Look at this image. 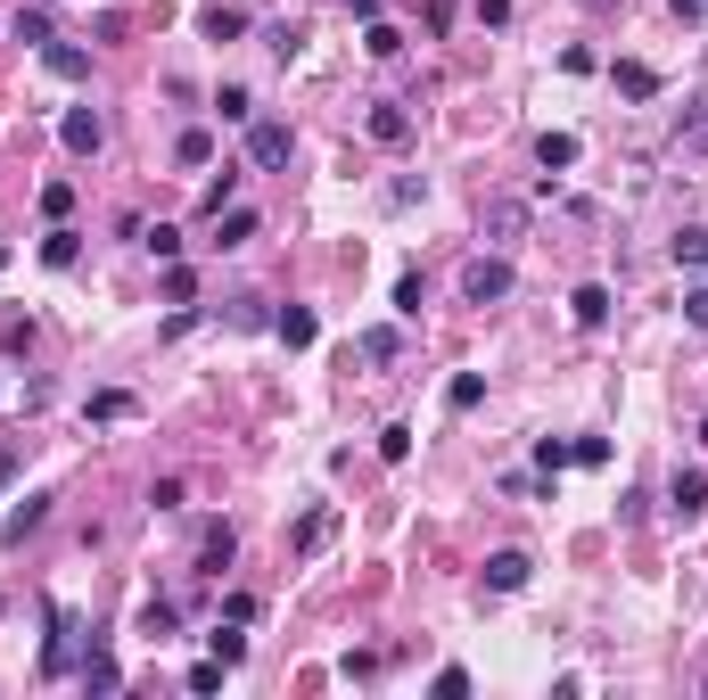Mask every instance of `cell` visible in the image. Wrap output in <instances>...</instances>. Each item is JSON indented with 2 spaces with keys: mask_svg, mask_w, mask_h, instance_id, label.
<instances>
[{
  "mask_svg": "<svg viewBox=\"0 0 708 700\" xmlns=\"http://www.w3.org/2000/svg\"><path fill=\"white\" fill-rule=\"evenodd\" d=\"M511 289H520V273H511L503 256H469L462 264V297H469V305H503Z\"/></svg>",
  "mask_w": 708,
  "mask_h": 700,
  "instance_id": "6da1fadb",
  "label": "cell"
},
{
  "mask_svg": "<svg viewBox=\"0 0 708 700\" xmlns=\"http://www.w3.org/2000/svg\"><path fill=\"white\" fill-rule=\"evenodd\" d=\"M289 148H297V132H289V124L247 116V166H256V173H280V166H289Z\"/></svg>",
  "mask_w": 708,
  "mask_h": 700,
  "instance_id": "7a4b0ae2",
  "label": "cell"
},
{
  "mask_svg": "<svg viewBox=\"0 0 708 700\" xmlns=\"http://www.w3.org/2000/svg\"><path fill=\"white\" fill-rule=\"evenodd\" d=\"M66 667H83V651H75V618H66V610H50V643H41V676H66Z\"/></svg>",
  "mask_w": 708,
  "mask_h": 700,
  "instance_id": "3957f363",
  "label": "cell"
},
{
  "mask_svg": "<svg viewBox=\"0 0 708 700\" xmlns=\"http://www.w3.org/2000/svg\"><path fill=\"white\" fill-rule=\"evenodd\" d=\"M58 141H66V157H99V141H108V124H99L91 108H66V116H58Z\"/></svg>",
  "mask_w": 708,
  "mask_h": 700,
  "instance_id": "277c9868",
  "label": "cell"
},
{
  "mask_svg": "<svg viewBox=\"0 0 708 700\" xmlns=\"http://www.w3.org/2000/svg\"><path fill=\"white\" fill-rule=\"evenodd\" d=\"M41 519H50V495H25L17 511L0 519V544H9V553H25V535H41Z\"/></svg>",
  "mask_w": 708,
  "mask_h": 700,
  "instance_id": "5b68a950",
  "label": "cell"
},
{
  "mask_svg": "<svg viewBox=\"0 0 708 700\" xmlns=\"http://www.w3.org/2000/svg\"><path fill=\"white\" fill-rule=\"evenodd\" d=\"M41 67H50L58 74V83H91V50H75V41H41Z\"/></svg>",
  "mask_w": 708,
  "mask_h": 700,
  "instance_id": "8992f818",
  "label": "cell"
},
{
  "mask_svg": "<svg viewBox=\"0 0 708 700\" xmlns=\"http://www.w3.org/2000/svg\"><path fill=\"white\" fill-rule=\"evenodd\" d=\"M231 560H240V535H231V528H223V519H215V528H206V535H198V577H223V569H231Z\"/></svg>",
  "mask_w": 708,
  "mask_h": 700,
  "instance_id": "52a82bcc",
  "label": "cell"
},
{
  "mask_svg": "<svg viewBox=\"0 0 708 700\" xmlns=\"http://www.w3.org/2000/svg\"><path fill=\"white\" fill-rule=\"evenodd\" d=\"M527 577H536V560H527V553H486V593H520Z\"/></svg>",
  "mask_w": 708,
  "mask_h": 700,
  "instance_id": "ba28073f",
  "label": "cell"
},
{
  "mask_svg": "<svg viewBox=\"0 0 708 700\" xmlns=\"http://www.w3.org/2000/svg\"><path fill=\"white\" fill-rule=\"evenodd\" d=\"M668 511H675V519H700V511H708V470H675Z\"/></svg>",
  "mask_w": 708,
  "mask_h": 700,
  "instance_id": "9c48e42d",
  "label": "cell"
},
{
  "mask_svg": "<svg viewBox=\"0 0 708 700\" xmlns=\"http://www.w3.org/2000/svg\"><path fill=\"white\" fill-rule=\"evenodd\" d=\"M569 322H577V330H601V322H610V289H601V280L569 289Z\"/></svg>",
  "mask_w": 708,
  "mask_h": 700,
  "instance_id": "30bf717a",
  "label": "cell"
},
{
  "mask_svg": "<svg viewBox=\"0 0 708 700\" xmlns=\"http://www.w3.org/2000/svg\"><path fill=\"white\" fill-rule=\"evenodd\" d=\"M610 83H618V99H659V67H643V58H618Z\"/></svg>",
  "mask_w": 708,
  "mask_h": 700,
  "instance_id": "8fae6325",
  "label": "cell"
},
{
  "mask_svg": "<svg viewBox=\"0 0 708 700\" xmlns=\"http://www.w3.org/2000/svg\"><path fill=\"white\" fill-rule=\"evenodd\" d=\"M75 676H83V692H124V667H115L99 643H83V667H75Z\"/></svg>",
  "mask_w": 708,
  "mask_h": 700,
  "instance_id": "7c38bea8",
  "label": "cell"
},
{
  "mask_svg": "<svg viewBox=\"0 0 708 700\" xmlns=\"http://www.w3.org/2000/svg\"><path fill=\"white\" fill-rule=\"evenodd\" d=\"M527 231V198H486V240H520Z\"/></svg>",
  "mask_w": 708,
  "mask_h": 700,
  "instance_id": "4fadbf2b",
  "label": "cell"
},
{
  "mask_svg": "<svg viewBox=\"0 0 708 700\" xmlns=\"http://www.w3.org/2000/svg\"><path fill=\"white\" fill-rule=\"evenodd\" d=\"M272 330H280V347H314V338H321V322H314V305H280V314H272Z\"/></svg>",
  "mask_w": 708,
  "mask_h": 700,
  "instance_id": "5bb4252c",
  "label": "cell"
},
{
  "mask_svg": "<svg viewBox=\"0 0 708 700\" xmlns=\"http://www.w3.org/2000/svg\"><path fill=\"white\" fill-rule=\"evenodd\" d=\"M371 141H379V148H404V141H412V116L395 108V99H379V108H371Z\"/></svg>",
  "mask_w": 708,
  "mask_h": 700,
  "instance_id": "9a60e30c",
  "label": "cell"
},
{
  "mask_svg": "<svg viewBox=\"0 0 708 700\" xmlns=\"http://www.w3.org/2000/svg\"><path fill=\"white\" fill-rule=\"evenodd\" d=\"M577 157H585V148H577V132H544V141H536V166H544V173H569Z\"/></svg>",
  "mask_w": 708,
  "mask_h": 700,
  "instance_id": "2e32d148",
  "label": "cell"
},
{
  "mask_svg": "<svg viewBox=\"0 0 708 700\" xmlns=\"http://www.w3.org/2000/svg\"><path fill=\"white\" fill-rule=\"evenodd\" d=\"M256 240V206H223L215 215V248H247Z\"/></svg>",
  "mask_w": 708,
  "mask_h": 700,
  "instance_id": "e0dca14e",
  "label": "cell"
},
{
  "mask_svg": "<svg viewBox=\"0 0 708 700\" xmlns=\"http://www.w3.org/2000/svg\"><path fill=\"white\" fill-rule=\"evenodd\" d=\"M75 256H83V231H66V222H50V240H41V264H50V273H66Z\"/></svg>",
  "mask_w": 708,
  "mask_h": 700,
  "instance_id": "ac0fdd59",
  "label": "cell"
},
{
  "mask_svg": "<svg viewBox=\"0 0 708 700\" xmlns=\"http://www.w3.org/2000/svg\"><path fill=\"white\" fill-rule=\"evenodd\" d=\"M354 354H363V363H395V354H404V330H388V322H379V330L354 338Z\"/></svg>",
  "mask_w": 708,
  "mask_h": 700,
  "instance_id": "d6986e66",
  "label": "cell"
},
{
  "mask_svg": "<svg viewBox=\"0 0 708 700\" xmlns=\"http://www.w3.org/2000/svg\"><path fill=\"white\" fill-rule=\"evenodd\" d=\"M668 256L684 264V273H700V264H708V231H700V222H684V231L668 240Z\"/></svg>",
  "mask_w": 708,
  "mask_h": 700,
  "instance_id": "ffe728a7",
  "label": "cell"
},
{
  "mask_svg": "<svg viewBox=\"0 0 708 700\" xmlns=\"http://www.w3.org/2000/svg\"><path fill=\"white\" fill-rule=\"evenodd\" d=\"M206 643H215V660H223V667H240V660H247V635H240V618H215V635H206Z\"/></svg>",
  "mask_w": 708,
  "mask_h": 700,
  "instance_id": "44dd1931",
  "label": "cell"
},
{
  "mask_svg": "<svg viewBox=\"0 0 708 700\" xmlns=\"http://www.w3.org/2000/svg\"><path fill=\"white\" fill-rule=\"evenodd\" d=\"M198 34H206V41H240V34H247V9H206Z\"/></svg>",
  "mask_w": 708,
  "mask_h": 700,
  "instance_id": "7402d4cb",
  "label": "cell"
},
{
  "mask_svg": "<svg viewBox=\"0 0 708 700\" xmlns=\"http://www.w3.org/2000/svg\"><path fill=\"white\" fill-rule=\"evenodd\" d=\"M478 396H486L478 371H453V379H445V412H478Z\"/></svg>",
  "mask_w": 708,
  "mask_h": 700,
  "instance_id": "603a6c76",
  "label": "cell"
},
{
  "mask_svg": "<svg viewBox=\"0 0 708 700\" xmlns=\"http://www.w3.org/2000/svg\"><path fill=\"white\" fill-rule=\"evenodd\" d=\"M173 157H182V166H215V132H206V124H190L182 141H173Z\"/></svg>",
  "mask_w": 708,
  "mask_h": 700,
  "instance_id": "cb8c5ba5",
  "label": "cell"
},
{
  "mask_svg": "<svg viewBox=\"0 0 708 700\" xmlns=\"http://www.w3.org/2000/svg\"><path fill=\"white\" fill-rule=\"evenodd\" d=\"M132 412H141V405H132L124 387H99V396H91V421H99V429H108V421H132Z\"/></svg>",
  "mask_w": 708,
  "mask_h": 700,
  "instance_id": "d4e9b609",
  "label": "cell"
},
{
  "mask_svg": "<svg viewBox=\"0 0 708 700\" xmlns=\"http://www.w3.org/2000/svg\"><path fill=\"white\" fill-rule=\"evenodd\" d=\"M215 116H223V124H247V116H256V99H247V83H223V92H215Z\"/></svg>",
  "mask_w": 708,
  "mask_h": 700,
  "instance_id": "484cf974",
  "label": "cell"
},
{
  "mask_svg": "<svg viewBox=\"0 0 708 700\" xmlns=\"http://www.w3.org/2000/svg\"><path fill=\"white\" fill-rule=\"evenodd\" d=\"M157 289H166V305H190V297H198V273H190L182 256L166 264V280H157Z\"/></svg>",
  "mask_w": 708,
  "mask_h": 700,
  "instance_id": "4316f807",
  "label": "cell"
},
{
  "mask_svg": "<svg viewBox=\"0 0 708 700\" xmlns=\"http://www.w3.org/2000/svg\"><path fill=\"white\" fill-rule=\"evenodd\" d=\"M363 50H371V58H395V50H404V34H395L388 17H363Z\"/></svg>",
  "mask_w": 708,
  "mask_h": 700,
  "instance_id": "83f0119b",
  "label": "cell"
},
{
  "mask_svg": "<svg viewBox=\"0 0 708 700\" xmlns=\"http://www.w3.org/2000/svg\"><path fill=\"white\" fill-rule=\"evenodd\" d=\"M420 305H429V280H420V273H404V280H395V314H404V322H420Z\"/></svg>",
  "mask_w": 708,
  "mask_h": 700,
  "instance_id": "f1b7e54d",
  "label": "cell"
},
{
  "mask_svg": "<svg viewBox=\"0 0 708 700\" xmlns=\"http://www.w3.org/2000/svg\"><path fill=\"white\" fill-rule=\"evenodd\" d=\"M173 627H182V610H173V602H149V610H141V635H149V643H166Z\"/></svg>",
  "mask_w": 708,
  "mask_h": 700,
  "instance_id": "f546056e",
  "label": "cell"
},
{
  "mask_svg": "<svg viewBox=\"0 0 708 700\" xmlns=\"http://www.w3.org/2000/svg\"><path fill=\"white\" fill-rule=\"evenodd\" d=\"M231 330H272V305H264V297H240V305H231Z\"/></svg>",
  "mask_w": 708,
  "mask_h": 700,
  "instance_id": "4dcf8cb0",
  "label": "cell"
},
{
  "mask_svg": "<svg viewBox=\"0 0 708 700\" xmlns=\"http://www.w3.org/2000/svg\"><path fill=\"white\" fill-rule=\"evenodd\" d=\"M223 206H240V173H231V166H223V182H206V222L223 215Z\"/></svg>",
  "mask_w": 708,
  "mask_h": 700,
  "instance_id": "1f68e13d",
  "label": "cell"
},
{
  "mask_svg": "<svg viewBox=\"0 0 708 700\" xmlns=\"http://www.w3.org/2000/svg\"><path fill=\"white\" fill-rule=\"evenodd\" d=\"M41 215H50V222L75 215V182H41Z\"/></svg>",
  "mask_w": 708,
  "mask_h": 700,
  "instance_id": "d6a6232c",
  "label": "cell"
},
{
  "mask_svg": "<svg viewBox=\"0 0 708 700\" xmlns=\"http://www.w3.org/2000/svg\"><path fill=\"white\" fill-rule=\"evenodd\" d=\"M141 248H149L157 264H173V256H182V231H173V222H157V231H141Z\"/></svg>",
  "mask_w": 708,
  "mask_h": 700,
  "instance_id": "836d02e7",
  "label": "cell"
},
{
  "mask_svg": "<svg viewBox=\"0 0 708 700\" xmlns=\"http://www.w3.org/2000/svg\"><path fill=\"white\" fill-rule=\"evenodd\" d=\"M264 50H272V58H297V50H305V25H297V17L272 25V34H264Z\"/></svg>",
  "mask_w": 708,
  "mask_h": 700,
  "instance_id": "e575fe53",
  "label": "cell"
},
{
  "mask_svg": "<svg viewBox=\"0 0 708 700\" xmlns=\"http://www.w3.org/2000/svg\"><path fill=\"white\" fill-rule=\"evenodd\" d=\"M321 544H330V511H305L297 519V553H321Z\"/></svg>",
  "mask_w": 708,
  "mask_h": 700,
  "instance_id": "d590c367",
  "label": "cell"
},
{
  "mask_svg": "<svg viewBox=\"0 0 708 700\" xmlns=\"http://www.w3.org/2000/svg\"><path fill=\"white\" fill-rule=\"evenodd\" d=\"M17 41L41 50V41H50V9H17Z\"/></svg>",
  "mask_w": 708,
  "mask_h": 700,
  "instance_id": "8d00e7d4",
  "label": "cell"
},
{
  "mask_svg": "<svg viewBox=\"0 0 708 700\" xmlns=\"http://www.w3.org/2000/svg\"><path fill=\"white\" fill-rule=\"evenodd\" d=\"M569 461H577V470H601V461H610V437H569Z\"/></svg>",
  "mask_w": 708,
  "mask_h": 700,
  "instance_id": "74e56055",
  "label": "cell"
},
{
  "mask_svg": "<svg viewBox=\"0 0 708 700\" xmlns=\"http://www.w3.org/2000/svg\"><path fill=\"white\" fill-rule=\"evenodd\" d=\"M536 470L552 479V470H569V437H536Z\"/></svg>",
  "mask_w": 708,
  "mask_h": 700,
  "instance_id": "f35d334b",
  "label": "cell"
},
{
  "mask_svg": "<svg viewBox=\"0 0 708 700\" xmlns=\"http://www.w3.org/2000/svg\"><path fill=\"white\" fill-rule=\"evenodd\" d=\"M404 454H412V429L388 421V429H379V461H404Z\"/></svg>",
  "mask_w": 708,
  "mask_h": 700,
  "instance_id": "ab89813d",
  "label": "cell"
},
{
  "mask_svg": "<svg viewBox=\"0 0 708 700\" xmlns=\"http://www.w3.org/2000/svg\"><path fill=\"white\" fill-rule=\"evenodd\" d=\"M190 692H198V700L223 692V660H198V667H190Z\"/></svg>",
  "mask_w": 708,
  "mask_h": 700,
  "instance_id": "60d3db41",
  "label": "cell"
},
{
  "mask_svg": "<svg viewBox=\"0 0 708 700\" xmlns=\"http://www.w3.org/2000/svg\"><path fill=\"white\" fill-rule=\"evenodd\" d=\"M429 692H437V700H462V692H469V667H437Z\"/></svg>",
  "mask_w": 708,
  "mask_h": 700,
  "instance_id": "b9f144b4",
  "label": "cell"
},
{
  "mask_svg": "<svg viewBox=\"0 0 708 700\" xmlns=\"http://www.w3.org/2000/svg\"><path fill=\"white\" fill-rule=\"evenodd\" d=\"M17 470H25V445L9 437V445H0V495H9V486H17Z\"/></svg>",
  "mask_w": 708,
  "mask_h": 700,
  "instance_id": "7bdbcfd3",
  "label": "cell"
},
{
  "mask_svg": "<svg viewBox=\"0 0 708 700\" xmlns=\"http://www.w3.org/2000/svg\"><path fill=\"white\" fill-rule=\"evenodd\" d=\"M0 347H9V354H25V347H34V322H25V314H9V330H0Z\"/></svg>",
  "mask_w": 708,
  "mask_h": 700,
  "instance_id": "ee69618b",
  "label": "cell"
},
{
  "mask_svg": "<svg viewBox=\"0 0 708 700\" xmlns=\"http://www.w3.org/2000/svg\"><path fill=\"white\" fill-rule=\"evenodd\" d=\"M684 322H692V330H708V289H684Z\"/></svg>",
  "mask_w": 708,
  "mask_h": 700,
  "instance_id": "f6af8a7d",
  "label": "cell"
},
{
  "mask_svg": "<svg viewBox=\"0 0 708 700\" xmlns=\"http://www.w3.org/2000/svg\"><path fill=\"white\" fill-rule=\"evenodd\" d=\"M478 25H511V0H478Z\"/></svg>",
  "mask_w": 708,
  "mask_h": 700,
  "instance_id": "bcb514c9",
  "label": "cell"
},
{
  "mask_svg": "<svg viewBox=\"0 0 708 700\" xmlns=\"http://www.w3.org/2000/svg\"><path fill=\"white\" fill-rule=\"evenodd\" d=\"M668 9H675L684 25H700V17H708V0H668Z\"/></svg>",
  "mask_w": 708,
  "mask_h": 700,
  "instance_id": "7dc6e473",
  "label": "cell"
},
{
  "mask_svg": "<svg viewBox=\"0 0 708 700\" xmlns=\"http://www.w3.org/2000/svg\"><path fill=\"white\" fill-rule=\"evenodd\" d=\"M346 9H354V17H379V0H346Z\"/></svg>",
  "mask_w": 708,
  "mask_h": 700,
  "instance_id": "c3c4849f",
  "label": "cell"
},
{
  "mask_svg": "<svg viewBox=\"0 0 708 700\" xmlns=\"http://www.w3.org/2000/svg\"><path fill=\"white\" fill-rule=\"evenodd\" d=\"M700 445H708V421H700Z\"/></svg>",
  "mask_w": 708,
  "mask_h": 700,
  "instance_id": "681fc988",
  "label": "cell"
},
{
  "mask_svg": "<svg viewBox=\"0 0 708 700\" xmlns=\"http://www.w3.org/2000/svg\"><path fill=\"white\" fill-rule=\"evenodd\" d=\"M594 9H610V0H594Z\"/></svg>",
  "mask_w": 708,
  "mask_h": 700,
  "instance_id": "f907efd6",
  "label": "cell"
}]
</instances>
